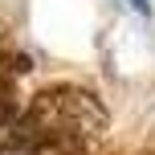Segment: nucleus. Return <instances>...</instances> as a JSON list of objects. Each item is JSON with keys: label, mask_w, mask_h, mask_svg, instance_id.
<instances>
[{"label": "nucleus", "mask_w": 155, "mask_h": 155, "mask_svg": "<svg viewBox=\"0 0 155 155\" xmlns=\"http://www.w3.org/2000/svg\"><path fill=\"white\" fill-rule=\"evenodd\" d=\"M127 4H131L135 12H143V16H151V4H147V0H127Z\"/></svg>", "instance_id": "1"}]
</instances>
